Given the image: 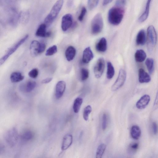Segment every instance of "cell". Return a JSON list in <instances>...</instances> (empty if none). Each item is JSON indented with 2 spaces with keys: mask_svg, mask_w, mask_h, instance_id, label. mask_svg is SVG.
<instances>
[{
  "mask_svg": "<svg viewBox=\"0 0 158 158\" xmlns=\"http://www.w3.org/2000/svg\"><path fill=\"white\" fill-rule=\"evenodd\" d=\"M139 147V144L137 143H132L128 147V152L131 154L135 153Z\"/></svg>",
  "mask_w": 158,
  "mask_h": 158,
  "instance_id": "28",
  "label": "cell"
},
{
  "mask_svg": "<svg viewBox=\"0 0 158 158\" xmlns=\"http://www.w3.org/2000/svg\"><path fill=\"white\" fill-rule=\"evenodd\" d=\"M126 2V0H117L115 2V5L124 7Z\"/></svg>",
  "mask_w": 158,
  "mask_h": 158,
  "instance_id": "38",
  "label": "cell"
},
{
  "mask_svg": "<svg viewBox=\"0 0 158 158\" xmlns=\"http://www.w3.org/2000/svg\"><path fill=\"white\" fill-rule=\"evenodd\" d=\"M152 128L154 134H156L157 133V126L156 122H154L152 123Z\"/></svg>",
  "mask_w": 158,
  "mask_h": 158,
  "instance_id": "40",
  "label": "cell"
},
{
  "mask_svg": "<svg viewBox=\"0 0 158 158\" xmlns=\"http://www.w3.org/2000/svg\"><path fill=\"white\" fill-rule=\"evenodd\" d=\"M47 26L45 23L41 24L37 28L35 35L40 37H48L50 36L51 33L50 32H47Z\"/></svg>",
  "mask_w": 158,
  "mask_h": 158,
  "instance_id": "15",
  "label": "cell"
},
{
  "mask_svg": "<svg viewBox=\"0 0 158 158\" xmlns=\"http://www.w3.org/2000/svg\"><path fill=\"white\" fill-rule=\"evenodd\" d=\"M57 51V47L53 45L49 47L46 51L45 55L47 56H50L56 53Z\"/></svg>",
  "mask_w": 158,
  "mask_h": 158,
  "instance_id": "31",
  "label": "cell"
},
{
  "mask_svg": "<svg viewBox=\"0 0 158 158\" xmlns=\"http://www.w3.org/2000/svg\"><path fill=\"white\" fill-rule=\"evenodd\" d=\"M126 76L127 74L125 70L122 69H120L116 80L111 87V90L114 91L121 87L125 82Z\"/></svg>",
  "mask_w": 158,
  "mask_h": 158,
  "instance_id": "7",
  "label": "cell"
},
{
  "mask_svg": "<svg viewBox=\"0 0 158 158\" xmlns=\"http://www.w3.org/2000/svg\"><path fill=\"white\" fill-rule=\"evenodd\" d=\"M138 75L139 81L140 83H148L151 80L149 75L142 68L139 69Z\"/></svg>",
  "mask_w": 158,
  "mask_h": 158,
  "instance_id": "13",
  "label": "cell"
},
{
  "mask_svg": "<svg viewBox=\"0 0 158 158\" xmlns=\"http://www.w3.org/2000/svg\"><path fill=\"white\" fill-rule=\"evenodd\" d=\"M3 149V147L2 145L0 144V153L2 152Z\"/></svg>",
  "mask_w": 158,
  "mask_h": 158,
  "instance_id": "43",
  "label": "cell"
},
{
  "mask_svg": "<svg viewBox=\"0 0 158 158\" xmlns=\"http://www.w3.org/2000/svg\"><path fill=\"white\" fill-rule=\"evenodd\" d=\"M32 134L30 131H27L23 133L21 136V138L24 141L29 140L32 137Z\"/></svg>",
  "mask_w": 158,
  "mask_h": 158,
  "instance_id": "33",
  "label": "cell"
},
{
  "mask_svg": "<svg viewBox=\"0 0 158 158\" xmlns=\"http://www.w3.org/2000/svg\"><path fill=\"white\" fill-rule=\"evenodd\" d=\"M52 79V77L47 78L42 80L41 83L43 84L48 83L51 81Z\"/></svg>",
  "mask_w": 158,
  "mask_h": 158,
  "instance_id": "41",
  "label": "cell"
},
{
  "mask_svg": "<svg viewBox=\"0 0 158 158\" xmlns=\"http://www.w3.org/2000/svg\"><path fill=\"white\" fill-rule=\"evenodd\" d=\"M108 123V117L106 113L103 114L102 117V127L103 130H105L107 127Z\"/></svg>",
  "mask_w": 158,
  "mask_h": 158,
  "instance_id": "35",
  "label": "cell"
},
{
  "mask_svg": "<svg viewBox=\"0 0 158 158\" xmlns=\"http://www.w3.org/2000/svg\"><path fill=\"white\" fill-rule=\"evenodd\" d=\"M105 67L103 58L100 57L97 60L94 68V73L97 78H99L102 75Z\"/></svg>",
  "mask_w": 158,
  "mask_h": 158,
  "instance_id": "8",
  "label": "cell"
},
{
  "mask_svg": "<svg viewBox=\"0 0 158 158\" xmlns=\"http://www.w3.org/2000/svg\"><path fill=\"white\" fill-rule=\"evenodd\" d=\"M107 70L106 76L108 79H110L113 78L114 75L115 70L112 64L110 62H107Z\"/></svg>",
  "mask_w": 158,
  "mask_h": 158,
  "instance_id": "24",
  "label": "cell"
},
{
  "mask_svg": "<svg viewBox=\"0 0 158 158\" xmlns=\"http://www.w3.org/2000/svg\"><path fill=\"white\" fill-rule=\"evenodd\" d=\"M146 41V37L145 31L143 29L140 30L136 36V44L139 45H143L145 44Z\"/></svg>",
  "mask_w": 158,
  "mask_h": 158,
  "instance_id": "17",
  "label": "cell"
},
{
  "mask_svg": "<svg viewBox=\"0 0 158 158\" xmlns=\"http://www.w3.org/2000/svg\"><path fill=\"white\" fill-rule=\"evenodd\" d=\"M92 111V107L90 105L87 106L84 109L83 117L84 119L87 121L89 119V114Z\"/></svg>",
  "mask_w": 158,
  "mask_h": 158,
  "instance_id": "30",
  "label": "cell"
},
{
  "mask_svg": "<svg viewBox=\"0 0 158 158\" xmlns=\"http://www.w3.org/2000/svg\"><path fill=\"white\" fill-rule=\"evenodd\" d=\"M106 147V145L104 143L101 144L98 146L96 152V158H102Z\"/></svg>",
  "mask_w": 158,
  "mask_h": 158,
  "instance_id": "27",
  "label": "cell"
},
{
  "mask_svg": "<svg viewBox=\"0 0 158 158\" xmlns=\"http://www.w3.org/2000/svg\"><path fill=\"white\" fill-rule=\"evenodd\" d=\"M131 135L134 139H139L141 135V131L139 127L136 125L133 126L131 128Z\"/></svg>",
  "mask_w": 158,
  "mask_h": 158,
  "instance_id": "21",
  "label": "cell"
},
{
  "mask_svg": "<svg viewBox=\"0 0 158 158\" xmlns=\"http://www.w3.org/2000/svg\"><path fill=\"white\" fill-rule=\"evenodd\" d=\"M73 23V16L71 14H67L62 17L61 27L62 30L65 31L72 26Z\"/></svg>",
  "mask_w": 158,
  "mask_h": 158,
  "instance_id": "9",
  "label": "cell"
},
{
  "mask_svg": "<svg viewBox=\"0 0 158 158\" xmlns=\"http://www.w3.org/2000/svg\"><path fill=\"white\" fill-rule=\"evenodd\" d=\"M146 38L147 49L151 53L155 46L157 39L156 31L152 25H150L148 27Z\"/></svg>",
  "mask_w": 158,
  "mask_h": 158,
  "instance_id": "3",
  "label": "cell"
},
{
  "mask_svg": "<svg viewBox=\"0 0 158 158\" xmlns=\"http://www.w3.org/2000/svg\"><path fill=\"white\" fill-rule=\"evenodd\" d=\"M94 57L93 52L89 47L86 48L84 50L82 55V62L85 64L89 62Z\"/></svg>",
  "mask_w": 158,
  "mask_h": 158,
  "instance_id": "12",
  "label": "cell"
},
{
  "mask_svg": "<svg viewBox=\"0 0 158 158\" xmlns=\"http://www.w3.org/2000/svg\"><path fill=\"white\" fill-rule=\"evenodd\" d=\"M10 78L12 82L15 83L22 81L24 78V76L20 73L15 72L11 74Z\"/></svg>",
  "mask_w": 158,
  "mask_h": 158,
  "instance_id": "23",
  "label": "cell"
},
{
  "mask_svg": "<svg viewBox=\"0 0 158 158\" xmlns=\"http://www.w3.org/2000/svg\"><path fill=\"white\" fill-rule=\"evenodd\" d=\"M112 1L111 0H105L102 2V5L103 6L106 5L109 3H110Z\"/></svg>",
  "mask_w": 158,
  "mask_h": 158,
  "instance_id": "42",
  "label": "cell"
},
{
  "mask_svg": "<svg viewBox=\"0 0 158 158\" xmlns=\"http://www.w3.org/2000/svg\"><path fill=\"white\" fill-rule=\"evenodd\" d=\"M99 0H89L88 1V6L90 10H92L95 7L98 5Z\"/></svg>",
  "mask_w": 158,
  "mask_h": 158,
  "instance_id": "34",
  "label": "cell"
},
{
  "mask_svg": "<svg viewBox=\"0 0 158 158\" xmlns=\"http://www.w3.org/2000/svg\"><path fill=\"white\" fill-rule=\"evenodd\" d=\"M147 69L150 74H152L154 70V60L152 58H148L145 62Z\"/></svg>",
  "mask_w": 158,
  "mask_h": 158,
  "instance_id": "26",
  "label": "cell"
},
{
  "mask_svg": "<svg viewBox=\"0 0 158 158\" xmlns=\"http://www.w3.org/2000/svg\"><path fill=\"white\" fill-rule=\"evenodd\" d=\"M40 43L37 40L32 41L30 45V52L32 56H35L40 54L39 50Z\"/></svg>",
  "mask_w": 158,
  "mask_h": 158,
  "instance_id": "16",
  "label": "cell"
},
{
  "mask_svg": "<svg viewBox=\"0 0 158 158\" xmlns=\"http://www.w3.org/2000/svg\"><path fill=\"white\" fill-rule=\"evenodd\" d=\"M64 1H57L52 6L50 13L45 17L44 22L47 26L50 24L59 14L63 5Z\"/></svg>",
  "mask_w": 158,
  "mask_h": 158,
  "instance_id": "2",
  "label": "cell"
},
{
  "mask_svg": "<svg viewBox=\"0 0 158 158\" xmlns=\"http://www.w3.org/2000/svg\"><path fill=\"white\" fill-rule=\"evenodd\" d=\"M73 140L72 135L67 134L63 137L61 147V150L64 151L67 149L71 145Z\"/></svg>",
  "mask_w": 158,
  "mask_h": 158,
  "instance_id": "14",
  "label": "cell"
},
{
  "mask_svg": "<svg viewBox=\"0 0 158 158\" xmlns=\"http://www.w3.org/2000/svg\"><path fill=\"white\" fill-rule=\"evenodd\" d=\"M83 102L82 99L80 97L77 98L74 101L73 105V109L75 113L79 112Z\"/></svg>",
  "mask_w": 158,
  "mask_h": 158,
  "instance_id": "25",
  "label": "cell"
},
{
  "mask_svg": "<svg viewBox=\"0 0 158 158\" xmlns=\"http://www.w3.org/2000/svg\"><path fill=\"white\" fill-rule=\"evenodd\" d=\"M39 71L37 69L34 68L31 70L28 73L29 76L33 78H35L38 76Z\"/></svg>",
  "mask_w": 158,
  "mask_h": 158,
  "instance_id": "36",
  "label": "cell"
},
{
  "mask_svg": "<svg viewBox=\"0 0 158 158\" xmlns=\"http://www.w3.org/2000/svg\"><path fill=\"white\" fill-rule=\"evenodd\" d=\"M76 54V50L73 46H70L66 49L65 55L66 58L68 61L72 60L74 58Z\"/></svg>",
  "mask_w": 158,
  "mask_h": 158,
  "instance_id": "19",
  "label": "cell"
},
{
  "mask_svg": "<svg viewBox=\"0 0 158 158\" xmlns=\"http://www.w3.org/2000/svg\"><path fill=\"white\" fill-rule=\"evenodd\" d=\"M95 48L98 52H105L107 48V42L106 39L103 37L101 38L96 44Z\"/></svg>",
  "mask_w": 158,
  "mask_h": 158,
  "instance_id": "18",
  "label": "cell"
},
{
  "mask_svg": "<svg viewBox=\"0 0 158 158\" xmlns=\"http://www.w3.org/2000/svg\"><path fill=\"white\" fill-rule=\"evenodd\" d=\"M86 13V8L85 7H83L81 9V13L78 17V19L79 21H81L83 20Z\"/></svg>",
  "mask_w": 158,
  "mask_h": 158,
  "instance_id": "37",
  "label": "cell"
},
{
  "mask_svg": "<svg viewBox=\"0 0 158 158\" xmlns=\"http://www.w3.org/2000/svg\"><path fill=\"white\" fill-rule=\"evenodd\" d=\"M151 1V0L147 1L144 12L138 19V20L140 22L144 21L148 18L149 15L150 4Z\"/></svg>",
  "mask_w": 158,
  "mask_h": 158,
  "instance_id": "22",
  "label": "cell"
},
{
  "mask_svg": "<svg viewBox=\"0 0 158 158\" xmlns=\"http://www.w3.org/2000/svg\"><path fill=\"white\" fill-rule=\"evenodd\" d=\"M150 100V96L145 94L142 96L136 104V106L138 109H143L145 108L149 104Z\"/></svg>",
  "mask_w": 158,
  "mask_h": 158,
  "instance_id": "10",
  "label": "cell"
},
{
  "mask_svg": "<svg viewBox=\"0 0 158 158\" xmlns=\"http://www.w3.org/2000/svg\"><path fill=\"white\" fill-rule=\"evenodd\" d=\"M36 83L32 81H28L25 87V90L27 92H30L35 88Z\"/></svg>",
  "mask_w": 158,
  "mask_h": 158,
  "instance_id": "29",
  "label": "cell"
},
{
  "mask_svg": "<svg viewBox=\"0 0 158 158\" xmlns=\"http://www.w3.org/2000/svg\"><path fill=\"white\" fill-rule=\"evenodd\" d=\"M28 35H26L8 50L5 55L0 59V66L3 64L9 56L14 52L19 47L25 42L28 38Z\"/></svg>",
  "mask_w": 158,
  "mask_h": 158,
  "instance_id": "6",
  "label": "cell"
},
{
  "mask_svg": "<svg viewBox=\"0 0 158 158\" xmlns=\"http://www.w3.org/2000/svg\"><path fill=\"white\" fill-rule=\"evenodd\" d=\"M4 139L10 146H14L17 143L19 138V135L16 129L13 127L8 130L5 133Z\"/></svg>",
  "mask_w": 158,
  "mask_h": 158,
  "instance_id": "5",
  "label": "cell"
},
{
  "mask_svg": "<svg viewBox=\"0 0 158 158\" xmlns=\"http://www.w3.org/2000/svg\"><path fill=\"white\" fill-rule=\"evenodd\" d=\"M46 45L44 42L40 43L39 53L40 54L42 53L45 50Z\"/></svg>",
  "mask_w": 158,
  "mask_h": 158,
  "instance_id": "39",
  "label": "cell"
},
{
  "mask_svg": "<svg viewBox=\"0 0 158 158\" xmlns=\"http://www.w3.org/2000/svg\"><path fill=\"white\" fill-rule=\"evenodd\" d=\"M125 13L124 7L116 6L110 8L108 14V19L111 24L117 25L122 21Z\"/></svg>",
  "mask_w": 158,
  "mask_h": 158,
  "instance_id": "1",
  "label": "cell"
},
{
  "mask_svg": "<svg viewBox=\"0 0 158 158\" xmlns=\"http://www.w3.org/2000/svg\"><path fill=\"white\" fill-rule=\"evenodd\" d=\"M81 80L84 81L86 80L89 77V70L86 69L82 68L81 71Z\"/></svg>",
  "mask_w": 158,
  "mask_h": 158,
  "instance_id": "32",
  "label": "cell"
},
{
  "mask_svg": "<svg viewBox=\"0 0 158 158\" xmlns=\"http://www.w3.org/2000/svg\"><path fill=\"white\" fill-rule=\"evenodd\" d=\"M103 22L102 17L100 13L96 14L93 18L91 22V31L94 34L100 32L102 30Z\"/></svg>",
  "mask_w": 158,
  "mask_h": 158,
  "instance_id": "4",
  "label": "cell"
},
{
  "mask_svg": "<svg viewBox=\"0 0 158 158\" xmlns=\"http://www.w3.org/2000/svg\"><path fill=\"white\" fill-rule=\"evenodd\" d=\"M65 88L66 83L64 81H60L57 83L55 92V96L57 98L59 99L62 96Z\"/></svg>",
  "mask_w": 158,
  "mask_h": 158,
  "instance_id": "11",
  "label": "cell"
},
{
  "mask_svg": "<svg viewBox=\"0 0 158 158\" xmlns=\"http://www.w3.org/2000/svg\"><path fill=\"white\" fill-rule=\"evenodd\" d=\"M147 56L146 54L142 49H138L136 51L135 54V60L138 62H141L144 61Z\"/></svg>",
  "mask_w": 158,
  "mask_h": 158,
  "instance_id": "20",
  "label": "cell"
}]
</instances>
